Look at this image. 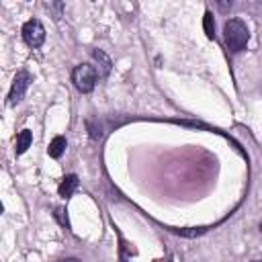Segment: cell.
Segmentation results:
<instances>
[{"label":"cell","instance_id":"10","mask_svg":"<svg viewBox=\"0 0 262 262\" xmlns=\"http://www.w3.org/2000/svg\"><path fill=\"white\" fill-rule=\"evenodd\" d=\"M61 262H80V260H76V258H66V260H61Z\"/></svg>","mask_w":262,"mask_h":262},{"label":"cell","instance_id":"8","mask_svg":"<svg viewBox=\"0 0 262 262\" xmlns=\"http://www.w3.org/2000/svg\"><path fill=\"white\" fill-rule=\"evenodd\" d=\"M66 137H61V135H57V137H53L51 139V143H49V156L51 158H61V154L66 151Z\"/></svg>","mask_w":262,"mask_h":262},{"label":"cell","instance_id":"12","mask_svg":"<svg viewBox=\"0 0 262 262\" xmlns=\"http://www.w3.org/2000/svg\"><path fill=\"white\" fill-rule=\"evenodd\" d=\"M254 262H258V260H254Z\"/></svg>","mask_w":262,"mask_h":262},{"label":"cell","instance_id":"11","mask_svg":"<svg viewBox=\"0 0 262 262\" xmlns=\"http://www.w3.org/2000/svg\"><path fill=\"white\" fill-rule=\"evenodd\" d=\"M0 215H2V203H0Z\"/></svg>","mask_w":262,"mask_h":262},{"label":"cell","instance_id":"3","mask_svg":"<svg viewBox=\"0 0 262 262\" xmlns=\"http://www.w3.org/2000/svg\"><path fill=\"white\" fill-rule=\"evenodd\" d=\"M23 39L31 47H41L45 41V29L37 18H31L23 25Z\"/></svg>","mask_w":262,"mask_h":262},{"label":"cell","instance_id":"2","mask_svg":"<svg viewBox=\"0 0 262 262\" xmlns=\"http://www.w3.org/2000/svg\"><path fill=\"white\" fill-rule=\"evenodd\" d=\"M72 80H74V86L80 92H92V88L96 84V70L90 63H80V66L74 68Z\"/></svg>","mask_w":262,"mask_h":262},{"label":"cell","instance_id":"7","mask_svg":"<svg viewBox=\"0 0 262 262\" xmlns=\"http://www.w3.org/2000/svg\"><path fill=\"white\" fill-rule=\"evenodd\" d=\"M31 141H33L31 131H29V129H23V131L18 133V137H16V147H14V151H16L18 156H20V154H25V151L29 149Z\"/></svg>","mask_w":262,"mask_h":262},{"label":"cell","instance_id":"9","mask_svg":"<svg viewBox=\"0 0 262 262\" xmlns=\"http://www.w3.org/2000/svg\"><path fill=\"white\" fill-rule=\"evenodd\" d=\"M203 29H205V35L209 37V39H213L215 37V20H213V14L207 10L205 12V18H203Z\"/></svg>","mask_w":262,"mask_h":262},{"label":"cell","instance_id":"6","mask_svg":"<svg viewBox=\"0 0 262 262\" xmlns=\"http://www.w3.org/2000/svg\"><path fill=\"white\" fill-rule=\"evenodd\" d=\"M78 188V176L76 174H68L63 180H61V184H59V196H63V199H68V196H72L74 194V190Z\"/></svg>","mask_w":262,"mask_h":262},{"label":"cell","instance_id":"5","mask_svg":"<svg viewBox=\"0 0 262 262\" xmlns=\"http://www.w3.org/2000/svg\"><path fill=\"white\" fill-rule=\"evenodd\" d=\"M92 57H94L96 63H98V76L106 78V76L111 74V57H108L104 51H100V49H94Z\"/></svg>","mask_w":262,"mask_h":262},{"label":"cell","instance_id":"4","mask_svg":"<svg viewBox=\"0 0 262 262\" xmlns=\"http://www.w3.org/2000/svg\"><path fill=\"white\" fill-rule=\"evenodd\" d=\"M29 84H31V74L25 72V70L16 72V76H14V80H12V86H10V94H8L10 104H16V102L23 100V96H25Z\"/></svg>","mask_w":262,"mask_h":262},{"label":"cell","instance_id":"1","mask_svg":"<svg viewBox=\"0 0 262 262\" xmlns=\"http://www.w3.org/2000/svg\"><path fill=\"white\" fill-rule=\"evenodd\" d=\"M223 35H225V43L231 51H242L246 49L248 45V39H250V33H248V27L244 20L239 18H231L225 23L223 27Z\"/></svg>","mask_w":262,"mask_h":262}]
</instances>
